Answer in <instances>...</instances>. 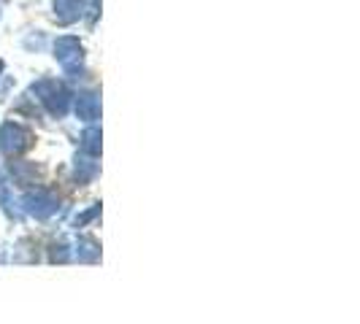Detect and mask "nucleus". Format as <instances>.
<instances>
[{
  "mask_svg": "<svg viewBox=\"0 0 360 324\" xmlns=\"http://www.w3.org/2000/svg\"><path fill=\"white\" fill-rule=\"evenodd\" d=\"M33 95L38 97V103L46 108L52 116H65L68 106H71V92L63 81L57 79H44L33 84Z\"/></svg>",
  "mask_w": 360,
  "mask_h": 324,
  "instance_id": "obj_1",
  "label": "nucleus"
},
{
  "mask_svg": "<svg viewBox=\"0 0 360 324\" xmlns=\"http://www.w3.org/2000/svg\"><path fill=\"white\" fill-rule=\"evenodd\" d=\"M33 146V133L17 122H6L0 127V151L6 157H19Z\"/></svg>",
  "mask_w": 360,
  "mask_h": 324,
  "instance_id": "obj_2",
  "label": "nucleus"
},
{
  "mask_svg": "<svg viewBox=\"0 0 360 324\" xmlns=\"http://www.w3.org/2000/svg\"><path fill=\"white\" fill-rule=\"evenodd\" d=\"M22 208L27 211L30 216H36V219H49L52 214H57V208H60V200L54 192L49 189H44V187H36V189H27L25 195H22Z\"/></svg>",
  "mask_w": 360,
  "mask_h": 324,
  "instance_id": "obj_3",
  "label": "nucleus"
},
{
  "mask_svg": "<svg viewBox=\"0 0 360 324\" xmlns=\"http://www.w3.org/2000/svg\"><path fill=\"white\" fill-rule=\"evenodd\" d=\"M54 57L65 71H76L82 62V43L76 36H63L54 41Z\"/></svg>",
  "mask_w": 360,
  "mask_h": 324,
  "instance_id": "obj_4",
  "label": "nucleus"
},
{
  "mask_svg": "<svg viewBox=\"0 0 360 324\" xmlns=\"http://www.w3.org/2000/svg\"><path fill=\"white\" fill-rule=\"evenodd\" d=\"M76 116L82 122H98L101 119V97L95 92H82L76 95Z\"/></svg>",
  "mask_w": 360,
  "mask_h": 324,
  "instance_id": "obj_5",
  "label": "nucleus"
},
{
  "mask_svg": "<svg viewBox=\"0 0 360 324\" xmlns=\"http://www.w3.org/2000/svg\"><path fill=\"white\" fill-rule=\"evenodd\" d=\"M8 173H11V179L17 181L22 189H30L33 184H38V168L33 165V162H11L8 165Z\"/></svg>",
  "mask_w": 360,
  "mask_h": 324,
  "instance_id": "obj_6",
  "label": "nucleus"
},
{
  "mask_svg": "<svg viewBox=\"0 0 360 324\" xmlns=\"http://www.w3.org/2000/svg\"><path fill=\"white\" fill-rule=\"evenodd\" d=\"M98 157H90V154H76V160H73V176L79 184H90L95 176H98V170H101V165H98Z\"/></svg>",
  "mask_w": 360,
  "mask_h": 324,
  "instance_id": "obj_7",
  "label": "nucleus"
},
{
  "mask_svg": "<svg viewBox=\"0 0 360 324\" xmlns=\"http://www.w3.org/2000/svg\"><path fill=\"white\" fill-rule=\"evenodd\" d=\"M76 257H79V262H98L101 259V243L95 238H90V235H79Z\"/></svg>",
  "mask_w": 360,
  "mask_h": 324,
  "instance_id": "obj_8",
  "label": "nucleus"
},
{
  "mask_svg": "<svg viewBox=\"0 0 360 324\" xmlns=\"http://www.w3.org/2000/svg\"><path fill=\"white\" fill-rule=\"evenodd\" d=\"M54 17L63 25H71L82 17V3L79 0H54Z\"/></svg>",
  "mask_w": 360,
  "mask_h": 324,
  "instance_id": "obj_9",
  "label": "nucleus"
},
{
  "mask_svg": "<svg viewBox=\"0 0 360 324\" xmlns=\"http://www.w3.org/2000/svg\"><path fill=\"white\" fill-rule=\"evenodd\" d=\"M82 154H90V157H101V127L90 125L82 133Z\"/></svg>",
  "mask_w": 360,
  "mask_h": 324,
  "instance_id": "obj_10",
  "label": "nucleus"
},
{
  "mask_svg": "<svg viewBox=\"0 0 360 324\" xmlns=\"http://www.w3.org/2000/svg\"><path fill=\"white\" fill-rule=\"evenodd\" d=\"M71 257H73V252L65 241H54L52 246H49V259H52V262H60V265H63V262H68Z\"/></svg>",
  "mask_w": 360,
  "mask_h": 324,
  "instance_id": "obj_11",
  "label": "nucleus"
},
{
  "mask_svg": "<svg viewBox=\"0 0 360 324\" xmlns=\"http://www.w3.org/2000/svg\"><path fill=\"white\" fill-rule=\"evenodd\" d=\"M95 216H101V203H95V205H92V208H87L84 214L76 216V219H73V224H76V227H84V224H87V222H92Z\"/></svg>",
  "mask_w": 360,
  "mask_h": 324,
  "instance_id": "obj_12",
  "label": "nucleus"
},
{
  "mask_svg": "<svg viewBox=\"0 0 360 324\" xmlns=\"http://www.w3.org/2000/svg\"><path fill=\"white\" fill-rule=\"evenodd\" d=\"M0 203H3V208L11 214V205H14V200L8 198V184L3 181V176H0Z\"/></svg>",
  "mask_w": 360,
  "mask_h": 324,
  "instance_id": "obj_13",
  "label": "nucleus"
},
{
  "mask_svg": "<svg viewBox=\"0 0 360 324\" xmlns=\"http://www.w3.org/2000/svg\"><path fill=\"white\" fill-rule=\"evenodd\" d=\"M0 71H3V62H0Z\"/></svg>",
  "mask_w": 360,
  "mask_h": 324,
  "instance_id": "obj_14",
  "label": "nucleus"
}]
</instances>
